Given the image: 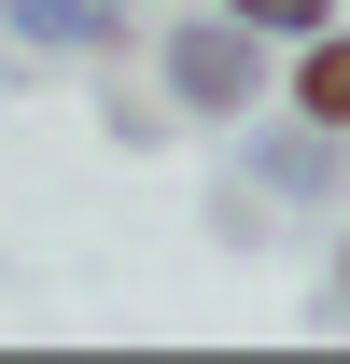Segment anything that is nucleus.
Instances as JSON below:
<instances>
[{"label":"nucleus","instance_id":"f257e3e1","mask_svg":"<svg viewBox=\"0 0 350 364\" xmlns=\"http://www.w3.org/2000/svg\"><path fill=\"white\" fill-rule=\"evenodd\" d=\"M169 70H182V98H211V112H224V98L253 85V43H224V28H196V43H182Z\"/></svg>","mask_w":350,"mask_h":364},{"label":"nucleus","instance_id":"f03ea898","mask_svg":"<svg viewBox=\"0 0 350 364\" xmlns=\"http://www.w3.org/2000/svg\"><path fill=\"white\" fill-rule=\"evenodd\" d=\"M295 98L322 112V127H350V43H308V70H295Z\"/></svg>","mask_w":350,"mask_h":364},{"label":"nucleus","instance_id":"7ed1b4c3","mask_svg":"<svg viewBox=\"0 0 350 364\" xmlns=\"http://www.w3.org/2000/svg\"><path fill=\"white\" fill-rule=\"evenodd\" d=\"M14 14H28V28H56V43H70V28H98V0H14Z\"/></svg>","mask_w":350,"mask_h":364},{"label":"nucleus","instance_id":"20e7f679","mask_svg":"<svg viewBox=\"0 0 350 364\" xmlns=\"http://www.w3.org/2000/svg\"><path fill=\"white\" fill-rule=\"evenodd\" d=\"M238 28H322V0H238Z\"/></svg>","mask_w":350,"mask_h":364}]
</instances>
